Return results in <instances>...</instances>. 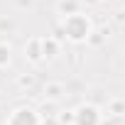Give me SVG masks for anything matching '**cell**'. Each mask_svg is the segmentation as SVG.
Returning <instances> with one entry per match:
<instances>
[{
    "instance_id": "obj_1",
    "label": "cell",
    "mask_w": 125,
    "mask_h": 125,
    "mask_svg": "<svg viewBox=\"0 0 125 125\" xmlns=\"http://www.w3.org/2000/svg\"><path fill=\"white\" fill-rule=\"evenodd\" d=\"M64 30H66V34L71 39H83L88 34V20L81 17V15H74V17H69L64 22Z\"/></svg>"
},
{
    "instance_id": "obj_2",
    "label": "cell",
    "mask_w": 125,
    "mask_h": 125,
    "mask_svg": "<svg viewBox=\"0 0 125 125\" xmlns=\"http://www.w3.org/2000/svg\"><path fill=\"white\" fill-rule=\"evenodd\" d=\"M8 125H37V115H34L32 110L22 108V110H17V113L10 118V123H8Z\"/></svg>"
},
{
    "instance_id": "obj_3",
    "label": "cell",
    "mask_w": 125,
    "mask_h": 125,
    "mask_svg": "<svg viewBox=\"0 0 125 125\" xmlns=\"http://www.w3.org/2000/svg\"><path fill=\"white\" fill-rule=\"evenodd\" d=\"M79 125H96V110L93 108H83L79 113Z\"/></svg>"
}]
</instances>
